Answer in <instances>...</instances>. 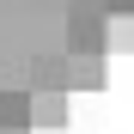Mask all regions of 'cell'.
<instances>
[{"label":"cell","instance_id":"1","mask_svg":"<svg viewBox=\"0 0 134 134\" xmlns=\"http://www.w3.org/2000/svg\"><path fill=\"white\" fill-rule=\"evenodd\" d=\"M67 85H31V128H67Z\"/></svg>","mask_w":134,"mask_h":134},{"label":"cell","instance_id":"2","mask_svg":"<svg viewBox=\"0 0 134 134\" xmlns=\"http://www.w3.org/2000/svg\"><path fill=\"white\" fill-rule=\"evenodd\" d=\"M67 43L104 55V12H98V6H73V18H67Z\"/></svg>","mask_w":134,"mask_h":134},{"label":"cell","instance_id":"4","mask_svg":"<svg viewBox=\"0 0 134 134\" xmlns=\"http://www.w3.org/2000/svg\"><path fill=\"white\" fill-rule=\"evenodd\" d=\"M104 12H134V0H104Z\"/></svg>","mask_w":134,"mask_h":134},{"label":"cell","instance_id":"5","mask_svg":"<svg viewBox=\"0 0 134 134\" xmlns=\"http://www.w3.org/2000/svg\"><path fill=\"white\" fill-rule=\"evenodd\" d=\"M0 134H31V128H0Z\"/></svg>","mask_w":134,"mask_h":134},{"label":"cell","instance_id":"3","mask_svg":"<svg viewBox=\"0 0 134 134\" xmlns=\"http://www.w3.org/2000/svg\"><path fill=\"white\" fill-rule=\"evenodd\" d=\"M0 128H31V92L25 85H18V92L0 85Z\"/></svg>","mask_w":134,"mask_h":134}]
</instances>
